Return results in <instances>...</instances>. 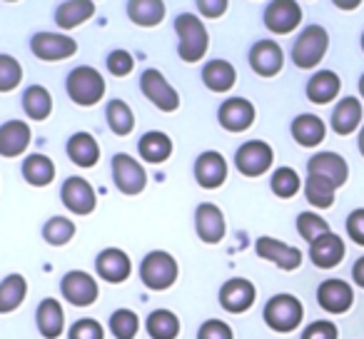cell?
<instances>
[{
  "instance_id": "f6af8a7d",
  "label": "cell",
  "mask_w": 364,
  "mask_h": 339,
  "mask_svg": "<svg viewBox=\"0 0 364 339\" xmlns=\"http://www.w3.org/2000/svg\"><path fill=\"white\" fill-rule=\"evenodd\" d=\"M132 68H135V58H132L127 50H122V48H117V50H112L110 55H107V70H110L115 77L130 75Z\"/></svg>"
},
{
  "instance_id": "52a82bcc",
  "label": "cell",
  "mask_w": 364,
  "mask_h": 339,
  "mask_svg": "<svg viewBox=\"0 0 364 339\" xmlns=\"http://www.w3.org/2000/svg\"><path fill=\"white\" fill-rule=\"evenodd\" d=\"M274 152L264 140H247L235 155V165L245 178H259L272 167Z\"/></svg>"
},
{
  "instance_id": "f1b7e54d",
  "label": "cell",
  "mask_w": 364,
  "mask_h": 339,
  "mask_svg": "<svg viewBox=\"0 0 364 339\" xmlns=\"http://www.w3.org/2000/svg\"><path fill=\"white\" fill-rule=\"evenodd\" d=\"M203 82H205V87L213 92H228V90H232L235 82H237V72H235L232 63L218 58V60H210L208 65L203 68Z\"/></svg>"
},
{
  "instance_id": "836d02e7",
  "label": "cell",
  "mask_w": 364,
  "mask_h": 339,
  "mask_svg": "<svg viewBox=\"0 0 364 339\" xmlns=\"http://www.w3.org/2000/svg\"><path fill=\"white\" fill-rule=\"evenodd\" d=\"M137 152H140L142 160L150 162V165H160V162H165L167 157L172 155V140L160 130L147 132V135L140 137Z\"/></svg>"
},
{
  "instance_id": "db71d44e",
  "label": "cell",
  "mask_w": 364,
  "mask_h": 339,
  "mask_svg": "<svg viewBox=\"0 0 364 339\" xmlns=\"http://www.w3.org/2000/svg\"><path fill=\"white\" fill-rule=\"evenodd\" d=\"M359 92H362V97H364V75L359 77Z\"/></svg>"
},
{
  "instance_id": "9c48e42d",
  "label": "cell",
  "mask_w": 364,
  "mask_h": 339,
  "mask_svg": "<svg viewBox=\"0 0 364 339\" xmlns=\"http://www.w3.org/2000/svg\"><path fill=\"white\" fill-rule=\"evenodd\" d=\"M60 292L73 307H90L100 297V287H97L95 277L80 269H73L60 279Z\"/></svg>"
},
{
  "instance_id": "7a4b0ae2",
  "label": "cell",
  "mask_w": 364,
  "mask_h": 339,
  "mask_svg": "<svg viewBox=\"0 0 364 339\" xmlns=\"http://www.w3.org/2000/svg\"><path fill=\"white\" fill-rule=\"evenodd\" d=\"M175 33H177V38H180L177 55L185 63L203 60L210 45V36H208V31H205L203 21H200L195 13H182L175 21Z\"/></svg>"
},
{
  "instance_id": "f546056e",
  "label": "cell",
  "mask_w": 364,
  "mask_h": 339,
  "mask_svg": "<svg viewBox=\"0 0 364 339\" xmlns=\"http://www.w3.org/2000/svg\"><path fill=\"white\" fill-rule=\"evenodd\" d=\"M92 13H95V3H90V0H68L55 8V23L63 31H73V28L90 21Z\"/></svg>"
},
{
  "instance_id": "4fadbf2b",
  "label": "cell",
  "mask_w": 364,
  "mask_h": 339,
  "mask_svg": "<svg viewBox=\"0 0 364 339\" xmlns=\"http://www.w3.org/2000/svg\"><path fill=\"white\" fill-rule=\"evenodd\" d=\"M255 297H257V289L250 279L245 277H232L223 284L220 289V304H223L225 312L230 314H242L247 312L255 304Z\"/></svg>"
},
{
  "instance_id": "d590c367",
  "label": "cell",
  "mask_w": 364,
  "mask_h": 339,
  "mask_svg": "<svg viewBox=\"0 0 364 339\" xmlns=\"http://www.w3.org/2000/svg\"><path fill=\"white\" fill-rule=\"evenodd\" d=\"M147 334H150V339H177L180 319L170 309H155L147 317Z\"/></svg>"
},
{
  "instance_id": "ab89813d",
  "label": "cell",
  "mask_w": 364,
  "mask_h": 339,
  "mask_svg": "<svg viewBox=\"0 0 364 339\" xmlns=\"http://www.w3.org/2000/svg\"><path fill=\"white\" fill-rule=\"evenodd\" d=\"M43 237H46V242L53 244V247H63V244H68L73 237H75V225H73V220L58 215V217H50L46 222Z\"/></svg>"
},
{
  "instance_id": "7bdbcfd3",
  "label": "cell",
  "mask_w": 364,
  "mask_h": 339,
  "mask_svg": "<svg viewBox=\"0 0 364 339\" xmlns=\"http://www.w3.org/2000/svg\"><path fill=\"white\" fill-rule=\"evenodd\" d=\"M23 65L13 55L0 53V92H11L21 85Z\"/></svg>"
},
{
  "instance_id": "b9f144b4",
  "label": "cell",
  "mask_w": 364,
  "mask_h": 339,
  "mask_svg": "<svg viewBox=\"0 0 364 339\" xmlns=\"http://www.w3.org/2000/svg\"><path fill=\"white\" fill-rule=\"evenodd\" d=\"M297 232H299V237L307 240V242L312 244L314 240L324 237V235L332 232V230H329L327 220L319 217L317 212H302L297 217Z\"/></svg>"
},
{
  "instance_id": "e0dca14e",
  "label": "cell",
  "mask_w": 364,
  "mask_h": 339,
  "mask_svg": "<svg viewBox=\"0 0 364 339\" xmlns=\"http://www.w3.org/2000/svg\"><path fill=\"white\" fill-rule=\"evenodd\" d=\"M317 302L324 312L344 314L354 302V289L344 279H324L317 289Z\"/></svg>"
},
{
  "instance_id": "7c38bea8",
  "label": "cell",
  "mask_w": 364,
  "mask_h": 339,
  "mask_svg": "<svg viewBox=\"0 0 364 339\" xmlns=\"http://www.w3.org/2000/svg\"><path fill=\"white\" fill-rule=\"evenodd\" d=\"M60 200L73 215H90L97 205L95 190L85 178H68L60 188Z\"/></svg>"
},
{
  "instance_id": "83f0119b",
  "label": "cell",
  "mask_w": 364,
  "mask_h": 339,
  "mask_svg": "<svg viewBox=\"0 0 364 339\" xmlns=\"http://www.w3.org/2000/svg\"><path fill=\"white\" fill-rule=\"evenodd\" d=\"M68 157L77 167H95L100 160V145L90 132H75L68 140Z\"/></svg>"
},
{
  "instance_id": "11a10c76",
  "label": "cell",
  "mask_w": 364,
  "mask_h": 339,
  "mask_svg": "<svg viewBox=\"0 0 364 339\" xmlns=\"http://www.w3.org/2000/svg\"><path fill=\"white\" fill-rule=\"evenodd\" d=\"M362 50H364V33H362Z\"/></svg>"
},
{
  "instance_id": "d4e9b609",
  "label": "cell",
  "mask_w": 364,
  "mask_h": 339,
  "mask_svg": "<svg viewBox=\"0 0 364 339\" xmlns=\"http://www.w3.org/2000/svg\"><path fill=\"white\" fill-rule=\"evenodd\" d=\"M342 90V80L332 70H317L307 82V100L314 105H327Z\"/></svg>"
},
{
  "instance_id": "1f68e13d",
  "label": "cell",
  "mask_w": 364,
  "mask_h": 339,
  "mask_svg": "<svg viewBox=\"0 0 364 339\" xmlns=\"http://www.w3.org/2000/svg\"><path fill=\"white\" fill-rule=\"evenodd\" d=\"M127 18L140 28H155L165 21V3H160V0H130Z\"/></svg>"
},
{
  "instance_id": "277c9868",
  "label": "cell",
  "mask_w": 364,
  "mask_h": 339,
  "mask_svg": "<svg viewBox=\"0 0 364 339\" xmlns=\"http://www.w3.org/2000/svg\"><path fill=\"white\" fill-rule=\"evenodd\" d=\"M264 324L269 329L279 334H287L294 332V329L302 324L304 319V307L294 294H274L267 304H264Z\"/></svg>"
},
{
  "instance_id": "8fae6325",
  "label": "cell",
  "mask_w": 364,
  "mask_h": 339,
  "mask_svg": "<svg viewBox=\"0 0 364 339\" xmlns=\"http://www.w3.org/2000/svg\"><path fill=\"white\" fill-rule=\"evenodd\" d=\"M302 23V8L292 0H274L264 8V26L274 36H287Z\"/></svg>"
},
{
  "instance_id": "7402d4cb",
  "label": "cell",
  "mask_w": 364,
  "mask_h": 339,
  "mask_svg": "<svg viewBox=\"0 0 364 339\" xmlns=\"http://www.w3.org/2000/svg\"><path fill=\"white\" fill-rule=\"evenodd\" d=\"M309 259L314 267L319 269H332L344 259V240L334 232H327L324 237L314 240L309 244Z\"/></svg>"
},
{
  "instance_id": "484cf974",
  "label": "cell",
  "mask_w": 364,
  "mask_h": 339,
  "mask_svg": "<svg viewBox=\"0 0 364 339\" xmlns=\"http://www.w3.org/2000/svg\"><path fill=\"white\" fill-rule=\"evenodd\" d=\"M359 122H362V102L352 95L342 97L332 110V130L342 137L352 135L359 127Z\"/></svg>"
},
{
  "instance_id": "ac0fdd59",
  "label": "cell",
  "mask_w": 364,
  "mask_h": 339,
  "mask_svg": "<svg viewBox=\"0 0 364 339\" xmlns=\"http://www.w3.org/2000/svg\"><path fill=\"white\" fill-rule=\"evenodd\" d=\"M309 175H317V178H324L334 185V188H342L349 178V165L342 155L337 152H317V155L309 157L307 162Z\"/></svg>"
},
{
  "instance_id": "4dcf8cb0",
  "label": "cell",
  "mask_w": 364,
  "mask_h": 339,
  "mask_svg": "<svg viewBox=\"0 0 364 339\" xmlns=\"http://www.w3.org/2000/svg\"><path fill=\"white\" fill-rule=\"evenodd\" d=\"M23 178H26L28 185L33 188H46L55 180V165L48 155H41V152H33L23 160Z\"/></svg>"
},
{
  "instance_id": "c3c4849f",
  "label": "cell",
  "mask_w": 364,
  "mask_h": 339,
  "mask_svg": "<svg viewBox=\"0 0 364 339\" xmlns=\"http://www.w3.org/2000/svg\"><path fill=\"white\" fill-rule=\"evenodd\" d=\"M347 235L352 242H357L359 247H364V208L352 210L347 217Z\"/></svg>"
},
{
  "instance_id": "4316f807",
  "label": "cell",
  "mask_w": 364,
  "mask_h": 339,
  "mask_svg": "<svg viewBox=\"0 0 364 339\" xmlns=\"http://www.w3.org/2000/svg\"><path fill=\"white\" fill-rule=\"evenodd\" d=\"M324 135H327L324 120L317 115H312V112H304V115H297L292 120V137L297 145L317 147V145H322Z\"/></svg>"
},
{
  "instance_id": "60d3db41",
  "label": "cell",
  "mask_w": 364,
  "mask_h": 339,
  "mask_svg": "<svg viewBox=\"0 0 364 339\" xmlns=\"http://www.w3.org/2000/svg\"><path fill=\"white\" fill-rule=\"evenodd\" d=\"M110 332L115 339H135L140 332V317L132 309H117L110 317Z\"/></svg>"
},
{
  "instance_id": "bcb514c9",
  "label": "cell",
  "mask_w": 364,
  "mask_h": 339,
  "mask_svg": "<svg viewBox=\"0 0 364 339\" xmlns=\"http://www.w3.org/2000/svg\"><path fill=\"white\" fill-rule=\"evenodd\" d=\"M198 339H235L232 327L223 319H208L198 332Z\"/></svg>"
},
{
  "instance_id": "f5cc1de1",
  "label": "cell",
  "mask_w": 364,
  "mask_h": 339,
  "mask_svg": "<svg viewBox=\"0 0 364 339\" xmlns=\"http://www.w3.org/2000/svg\"><path fill=\"white\" fill-rule=\"evenodd\" d=\"M337 6H339V8H357L359 3H337Z\"/></svg>"
},
{
  "instance_id": "8d00e7d4",
  "label": "cell",
  "mask_w": 364,
  "mask_h": 339,
  "mask_svg": "<svg viewBox=\"0 0 364 339\" xmlns=\"http://www.w3.org/2000/svg\"><path fill=\"white\" fill-rule=\"evenodd\" d=\"M105 117H107V125L115 135L125 137L135 130V115H132L130 105L125 100H110L107 102V110H105Z\"/></svg>"
},
{
  "instance_id": "44dd1931",
  "label": "cell",
  "mask_w": 364,
  "mask_h": 339,
  "mask_svg": "<svg viewBox=\"0 0 364 339\" xmlns=\"http://www.w3.org/2000/svg\"><path fill=\"white\" fill-rule=\"evenodd\" d=\"M95 269H97V274L105 279V282L120 284L132 274V262H130V257L122 252V249L107 247V249H102V252L97 254Z\"/></svg>"
},
{
  "instance_id": "5b68a950",
  "label": "cell",
  "mask_w": 364,
  "mask_h": 339,
  "mask_svg": "<svg viewBox=\"0 0 364 339\" xmlns=\"http://www.w3.org/2000/svg\"><path fill=\"white\" fill-rule=\"evenodd\" d=\"M329 48V36L322 26H307L292 45V63L299 70H312L322 63Z\"/></svg>"
},
{
  "instance_id": "8992f818",
  "label": "cell",
  "mask_w": 364,
  "mask_h": 339,
  "mask_svg": "<svg viewBox=\"0 0 364 339\" xmlns=\"http://www.w3.org/2000/svg\"><path fill=\"white\" fill-rule=\"evenodd\" d=\"M140 90L157 110L175 112L177 107H180V95H177V90L165 80V75H162L160 70H155V68H150V70H145L140 75Z\"/></svg>"
},
{
  "instance_id": "74e56055",
  "label": "cell",
  "mask_w": 364,
  "mask_h": 339,
  "mask_svg": "<svg viewBox=\"0 0 364 339\" xmlns=\"http://www.w3.org/2000/svg\"><path fill=\"white\" fill-rule=\"evenodd\" d=\"M334 188L329 180L317 178V175H307V183H304V195H307V203L317 210H327L334 205Z\"/></svg>"
},
{
  "instance_id": "ffe728a7",
  "label": "cell",
  "mask_w": 364,
  "mask_h": 339,
  "mask_svg": "<svg viewBox=\"0 0 364 339\" xmlns=\"http://www.w3.org/2000/svg\"><path fill=\"white\" fill-rule=\"evenodd\" d=\"M250 65L259 77H274L284 65V53L274 41H259L250 50Z\"/></svg>"
},
{
  "instance_id": "816d5d0a",
  "label": "cell",
  "mask_w": 364,
  "mask_h": 339,
  "mask_svg": "<svg viewBox=\"0 0 364 339\" xmlns=\"http://www.w3.org/2000/svg\"><path fill=\"white\" fill-rule=\"evenodd\" d=\"M359 152H362V157H364V125H362V130H359Z\"/></svg>"
},
{
  "instance_id": "30bf717a",
  "label": "cell",
  "mask_w": 364,
  "mask_h": 339,
  "mask_svg": "<svg viewBox=\"0 0 364 339\" xmlns=\"http://www.w3.org/2000/svg\"><path fill=\"white\" fill-rule=\"evenodd\" d=\"M31 48L33 55L46 63L65 60V58L77 53V43L70 36H63V33H38V36H33Z\"/></svg>"
},
{
  "instance_id": "3957f363",
  "label": "cell",
  "mask_w": 364,
  "mask_h": 339,
  "mask_svg": "<svg viewBox=\"0 0 364 339\" xmlns=\"http://www.w3.org/2000/svg\"><path fill=\"white\" fill-rule=\"evenodd\" d=\"M65 90L70 95V100L80 107H92L102 100L105 95V77L90 65H80L75 70H70L65 80Z\"/></svg>"
},
{
  "instance_id": "cb8c5ba5",
  "label": "cell",
  "mask_w": 364,
  "mask_h": 339,
  "mask_svg": "<svg viewBox=\"0 0 364 339\" xmlns=\"http://www.w3.org/2000/svg\"><path fill=\"white\" fill-rule=\"evenodd\" d=\"M36 322L38 329L46 339H58L65 329V312H63V304L53 297H46L38 304L36 312Z\"/></svg>"
},
{
  "instance_id": "e575fe53",
  "label": "cell",
  "mask_w": 364,
  "mask_h": 339,
  "mask_svg": "<svg viewBox=\"0 0 364 339\" xmlns=\"http://www.w3.org/2000/svg\"><path fill=\"white\" fill-rule=\"evenodd\" d=\"M23 110L31 120H48L53 112V95L48 92V87L43 85H31L23 92Z\"/></svg>"
},
{
  "instance_id": "f907efd6",
  "label": "cell",
  "mask_w": 364,
  "mask_h": 339,
  "mask_svg": "<svg viewBox=\"0 0 364 339\" xmlns=\"http://www.w3.org/2000/svg\"><path fill=\"white\" fill-rule=\"evenodd\" d=\"M352 279H354V284H357V287H362V289H364V254L357 259V262H354V267H352Z\"/></svg>"
},
{
  "instance_id": "5bb4252c",
  "label": "cell",
  "mask_w": 364,
  "mask_h": 339,
  "mask_svg": "<svg viewBox=\"0 0 364 339\" xmlns=\"http://www.w3.org/2000/svg\"><path fill=\"white\" fill-rule=\"evenodd\" d=\"M255 252H257V257L277 264L284 272H292V269H297L302 264V252L297 247H292L287 242H279L274 237H259L255 242Z\"/></svg>"
},
{
  "instance_id": "6da1fadb",
  "label": "cell",
  "mask_w": 364,
  "mask_h": 339,
  "mask_svg": "<svg viewBox=\"0 0 364 339\" xmlns=\"http://www.w3.org/2000/svg\"><path fill=\"white\" fill-rule=\"evenodd\" d=\"M180 277V264L165 249H152L140 262V279L152 292H165Z\"/></svg>"
},
{
  "instance_id": "9a60e30c",
  "label": "cell",
  "mask_w": 364,
  "mask_h": 339,
  "mask_svg": "<svg viewBox=\"0 0 364 339\" xmlns=\"http://www.w3.org/2000/svg\"><path fill=\"white\" fill-rule=\"evenodd\" d=\"M255 115L257 112H255V105L247 97H228L220 105L218 120L228 132H245L247 127H252Z\"/></svg>"
},
{
  "instance_id": "d6986e66",
  "label": "cell",
  "mask_w": 364,
  "mask_h": 339,
  "mask_svg": "<svg viewBox=\"0 0 364 339\" xmlns=\"http://www.w3.org/2000/svg\"><path fill=\"white\" fill-rule=\"evenodd\" d=\"M195 180H198L200 188L218 190L228 180V160L215 150L203 152L195 162Z\"/></svg>"
},
{
  "instance_id": "7dc6e473",
  "label": "cell",
  "mask_w": 364,
  "mask_h": 339,
  "mask_svg": "<svg viewBox=\"0 0 364 339\" xmlns=\"http://www.w3.org/2000/svg\"><path fill=\"white\" fill-rule=\"evenodd\" d=\"M302 339H339V332L332 322H327V319H317V322H312L307 329H304Z\"/></svg>"
},
{
  "instance_id": "d6a6232c",
  "label": "cell",
  "mask_w": 364,
  "mask_h": 339,
  "mask_svg": "<svg viewBox=\"0 0 364 339\" xmlns=\"http://www.w3.org/2000/svg\"><path fill=\"white\" fill-rule=\"evenodd\" d=\"M28 297V282L23 274H8L0 282V314H11L26 302Z\"/></svg>"
},
{
  "instance_id": "681fc988",
  "label": "cell",
  "mask_w": 364,
  "mask_h": 339,
  "mask_svg": "<svg viewBox=\"0 0 364 339\" xmlns=\"http://www.w3.org/2000/svg\"><path fill=\"white\" fill-rule=\"evenodd\" d=\"M198 11L208 18H220L225 11H228V3L225 0H218V3H208V0H200L198 3Z\"/></svg>"
},
{
  "instance_id": "ee69618b",
  "label": "cell",
  "mask_w": 364,
  "mask_h": 339,
  "mask_svg": "<svg viewBox=\"0 0 364 339\" xmlns=\"http://www.w3.org/2000/svg\"><path fill=\"white\" fill-rule=\"evenodd\" d=\"M68 337L70 339H105V329H102V324L97 322V319L85 317L73 324Z\"/></svg>"
},
{
  "instance_id": "ba28073f",
  "label": "cell",
  "mask_w": 364,
  "mask_h": 339,
  "mask_svg": "<svg viewBox=\"0 0 364 339\" xmlns=\"http://www.w3.org/2000/svg\"><path fill=\"white\" fill-rule=\"evenodd\" d=\"M112 180L122 195H140L147 185V173L132 155L117 152L112 157Z\"/></svg>"
},
{
  "instance_id": "2e32d148",
  "label": "cell",
  "mask_w": 364,
  "mask_h": 339,
  "mask_svg": "<svg viewBox=\"0 0 364 339\" xmlns=\"http://www.w3.org/2000/svg\"><path fill=\"white\" fill-rule=\"evenodd\" d=\"M195 230H198V237L203 242L218 244L225 237V232H228L223 210L213 203L198 205V210H195Z\"/></svg>"
},
{
  "instance_id": "603a6c76",
  "label": "cell",
  "mask_w": 364,
  "mask_h": 339,
  "mask_svg": "<svg viewBox=\"0 0 364 339\" xmlns=\"http://www.w3.org/2000/svg\"><path fill=\"white\" fill-rule=\"evenodd\" d=\"M31 127L23 120H8L0 125V155L18 157L31 145Z\"/></svg>"
},
{
  "instance_id": "f35d334b",
  "label": "cell",
  "mask_w": 364,
  "mask_h": 339,
  "mask_svg": "<svg viewBox=\"0 0 364 339\" xmlns=\"http://www.w3.org/2000/svg\"><path fill=\"white\" fill-rule=\"evenodd\" d=\"M269 188H272V193L277 195V198L289 200V198H294V195L299 193V188H302V180H299V175L294 173L292 167H279V170H274V173H272Z\"/></svg>"
}]
</instances>
